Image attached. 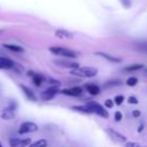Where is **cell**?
<instances>
[{
    "instance_id": "cell-1",
    "label": "cell",
    "mask_w": 147,
    "mask_h": 147,
    "mask_svg": "<svg viewBox=\"0 0 147 147\" xmlns=\"http://www.w3.org/2000/svg\"><path fill=\"white\" fill-rule=\"evenodd\" d=\"M70 74L74 75V76L91 78V77H94V76L98 74V69H96V68H93V67H83V68L78 67V68L71 69Z\"/></svg>"
},
{
    "instance_id": "cell-2",
    "label": "cell",
    "mask_w": 147,
    "mask_h": 147,
    "mask_svg": "<svg viewBox=\"0 0 147 147\" xmlns=\"http://www.w3.org/2000/svg\"><path fill=\"white\" fill-rule=\"evenodd\" d=\"M49 51L55 54V55H60V56H64V57H69V59H75L79 56V53L72 49H68V48H63V47H49Z\"/></svg>"
},
{
    "instance_id": "cell-3",
    "label": "cell",
    "mask_w": 147,
    "mask_h": 147,
    "mask_svg": "<svg viewBox=\"0 0 147 147\" xmlns=\"http://www.w3.org/2000/svg\"><path fill=\"white\" fill-rule=\"evenodd\" d=\"M86 105H87V106L92 109V111L95 113L96 115H99V116H101V117H105V118H107V117L109 116L108 110H106V108H105L103 106H101V105H99V103H96V102H94V101H88Z\"/></svg>"
},
{
    "instance_id": "cell-4",
    "label": "cell",
    "mask_w": 147,
    "mask_h": 147,
    "mask_svg": "<svg viewBox=\"0 0 147 147\" xmlns=\"http://www.w3.org/2000/svg\"><path fill=\"white\" fill-rule=\"evenodd\" d=\"M37 130H38V125H37L36 123H33V122H24V123L21 124L18 132H20L21 134H23V133L36 132Z\"/></svg>"
},
{
    "instance_id": "cell-5",
    "label": "cell",
    "mask_w": 147,
    "mask_h": 147,
    "mask_svg": "<svg viewBox=\"0 0 147 147\" xmlns=\"http://www.w3.org/2000/svg\"><path fill=\"white\" fill-rule=\"evenodd\" d=\"M30 142H31V140H30L29 138H26V139L13 138V139L9 140V145H10V147H26Z\"/></svg>"
},
{
    "instance_id": "cell-6",
    "label": "cell",
    "mask_w": 147,
    "mask_h": 147,
    "mask_svg": "<svg viewBox=\"0 0 147 147\" xmlns=\"http://www.w3.org/2000/svg\"><path fill=\"white\" fill-rule=\"evenodd\" d=\"M107 132L110 134V138L117 142H126V137L113 129H107Z\"/></svg>"
},
{
    "instance_id": "cell-7",
    "label": "cell",
    "mask_w": 147,
    "mask_h": 147,
    "mask_svg": "<svg viewBox=\"0 0 147 147\" xmlns=\"http://www.w3.org/2000/svg\"><path fill=\"white\" fill-rule=\"evenodd\" d=\"M57 92H59V91H57V88H56L55 86H54V87H49V88L45 90L44 92H41V99L45 100V101H48V100L53 99V98L56 95Z\"/></svg>"
},
{
    "instance_id": "cell-8",
    "label": "cell",
    "mask_w": 147,
    "mask_h": 147,
    "mask_svg": "<svg viewBox=\"0 0 147 147\" xmlns=\"http://www.w3.org/2000/svg\"><path fill=\"white\" fill-rule=\"evenodd\" d=\"M14 65H15V63L11 60H9L7 57H1L0 56V69H10Z\"/></svg>"
},
{
    "instance_id": "cell-9",
    "label": "cell",
    "mask_w": 147,
    "mask_h": 147,
    "mask_svg": "<svg viewBox=\"0 0 147 147\" xmlns=\"http://www.w3.org/2000/svg\"><path fill=\"white\" fill-rule=\"evenodd\" d=\"M55 36L56 37H59V38H62V39H71V38H74V34L71 33V32H69V31H67V30H62V29H59V30H56L55 31Z\"/></svg>"
},
{
    "instance_id": "cell-10",
    "label": "cell",
    "mask_w": 147,
    "mask_h": 147,
    "mask_svg": "<svg viewBox=\"0 0 147 147\" xmlns=\"http://www.w3.org/2000/svg\"><path fill=\"white\" fill-rule=\"evenodd\" d=\"M96 55H99V56H102L103 59H106V60H108V61H110V62H114V63H119L122 60L121 59H118V57H115V56H113V55H109V54H107V53H103V52H96L95 53Z\"/></svg>"
},
{
    "instance_id": "cell-11",
    "label": "cell",
    "mask_w": 147,
    "mask_h": 147,
    "mask_svg": "<svg viewBox=\"0 0 147 147\" xmlns=\"http://www.w3.org/2000/svg\"><path fill=\"white\" fill-rule=\"evenodd\" d=\"M55 63L60 67H64V68H70V69H75L78 68L79 64L77 62H69V61H55Z\"/></svg>"
},
{
    "instance_id": "cell-12",
    "label": "cell",
    "mask_w": 147,
    "mask_h": 147,
    "mask_svg": "<svg viewBox=\"0 0 147 147\" xmlns=\"http://www.w3.org/2000/svg\"><path fill=\"white\" fill-rule=\"evenodd\" d=\"M85 88L91 95H98L100 93V87L98 85H94V84H86Z\"/></svg>"
},
{
    "instance_id": "cell-13",
    "label": "cell",
    "mask_w": 147,
    "mask_h": 147,
    "mask_svg": "<svg viewBox=\"0 0 147 147\" xmlns=\"http://www.w3.org/2000/svg\"><path fill=\"white\" fill-rule=\"evenodd\" d=\"M21 88H22L23 93L25 94V96H26L29 100H31V101H36V100H37V96L34 95V93H33L29 87H26L25 85H21Z\"/></svg>"
},
{
    "instance_id": "cell-14",
    "label": "cell",
    "mask_w": 147,
    "mask_h": 147,
    "mask_svg": "<svg viewBox=\"0 0 147 147\" xmlns=\"http://www.w3.org/2000/svg\"><path fill=\"white\" fill-rule=\"evenodd\" d=\"M32 77V82H33V84L36 85V86H41V84L44 83V80H45V77L42 76V75H40V74H36V72H33V75L31 76Z\"/></svg>"
},
{
    "instance_id": "cell-15",
    "label": "cell",
    "mask_w": 147,
    "mask_h": 147,
    "mask_svg": "<svg viewBox=\"0 0 147 147\" xmlns=\"http://www.w3.org/2000/svg\"><path fill=\"white\" fill-rule=\"evenodd\" d=\"M71 109L72 110H76V111L84 113V114H92L93 113L92 109L87 105H85V106H74V107H71Z\"/></svg>"
},
{
    "instance_id": "cell-16",
    "label": "cell",
    "mask_w": 147,
    "mask_h": 147,
    "mask_svg": "<svg viewBox=\"0 0 147 147\" xmlns=\"http://www.w3.org/2000/svg\"><path fill=\"white\" fill-rule=\"evenodd\" d=\"M14 116H15V110H13V109H10V108L5 109V111H3L2 115H1V117H2L3 119H11Z\"/></svg>"
},
{
    "instance_id": "cell-17",
    "label": "cell",
    "mask_w": 147,
    "mask_h": 147,
    "mask_svg": "<svg viewBox=\"0 0 147 147\" xmlns=\"http://www.w3.org/2000/svg\"><path fill=\"white\" fill-rule=\"evenodd\" d=\"M7 49H9V51H13V52H16V53H21V52H23L24 49H23V47H21V46H18V45H11V44H5L3 45Z\"/></svg>"
},
{
    "instance_id": "cell-18",
    "label": "cell",
    "mask_w": 147,
    "mask_h": 147,
    "mask_svg": "<svg viewBox=\"0 0 147 147\" xmlns=\"http://www.w3.org/2000/svg\"><path fill=\"white\" fill-rule=\"evenodd\" d=\"M30 146L29 147H46L47 146V141L45 139H39L32 144H29Z\"/></svg>"
},
{
    "instance_id": "cell-19",
    "label": "cell",
    "mask_w": 147,
    "mask_h": 147,
    "mask_svg": "<svg viewBox=\"0 0 147 147\" xmlns=\"http://www.w3.org/2000/svg\"><path fill=\"white\" fill-rule=\"evenodd\" d=\"M144 68V64L141 63H136V64H132V65H129L126 68H124L125 71H136V70H139V69H142Z\"/></svg>"
},
{
    "instance_id": "cell-20",
    "label": "cell",
    "mask_w": 147,
    "mask_h": 147,
    "mask_svg": "<svg viewBox=\"0 0 147 147\" xmlns=\"http://www.w3.org/2000/svg\"><path fill=\"white\" fill-rule=\"evenodd\" d=\"M137 83H138V78L137 77H129L126 79V84L129 86H134V85H137Z\"/></svg>"
},
{
    "instance_id": "cell-21",
    "label": "cell",
    "mask_w": 147,
    "mask_h": 147,
    "mask_svg": "<svg viewBox=\"0 0 147 147\" xmlns=\"http://www.w3.org/2000/svg\"><path fill=\"white\" fill-rule=\"evenodd\" d=\"M71 91L74 92L75 96H77V95H80V94L83 93V87H80V86H74V87L71 88Z\"/></svg>"
},
{
    "instance_id": "cell-22",
    "label": "cell",
    "mask_w": 147,
    "mask_h": 147,
    "mask_svg": "<svg viewBox=\"0 0 147 147\" xmlns=\"http://www.w3.org/2000/svg\"><path fill=\"white\" fill-rule=\"evenodd\" d=\"M124 101V96L123 95H116L115 96V99H114V103L115 105H122V102Z\"/></svg>"
},
{
    "instance_id": "cell-23",
    "label": "cell",
    "mask_w": 147,
    "mask_h": 147,
    "mask_svg": "<svg viewBox=\"0 0 147 147\" xmlns=\"http://www.w3.org/2000/svg\"><path fill=\"white\" fill-rule=\"evenodd\" d=\"M61 93H62V94H64V95H69V96H75L74 92L71 91V88H63V90L61 91Z\"/></svg>"
},
{
    "instance_id": "cell-24",
    "label": "cell",
    "mask_w": 147,
    "mask_h": 147,
    "mask_svg": "<svg viewBox=\"0 0 147 147\" xmlns=\"http://www.w3.org/2000/svg\"><path fill=\"white\" fill-rule=\"evenodd\" d=\"M114 118H115V121L116 122H119L122 118H123V115H122V113L121 111H115V115H114Z\"/></svg>"
},
{
    "instance_id": "cell-25",
    "label": "cell",
    "mask_w": 147,
    "mask_h": 147,
    "mask_svg": "<svg viewBox=\"0 0 147 147\" xmlns=\"http://www.w3.org/2000/svg\"><path fill=\"white\" fill-rule=\"evenodd\" d=\"M113 106H114V100L107 99V100L105 101V107H106V108H111Z\"/></svg>"
},
{
    "instance_id": "cell-26",
    "label": "cell",
    "mask_w": 147,
    "mask_h": 147,
    "mask_svg": "<svg viewBox=\"0 0 147 147\" xmlns=\"http://www.w3.org/2000/svg\"><path fill=\"white\" fill-rule=\"evenodd\" d=\"M127 101H129V103H131V105H137V103L139 102L136 96H129V98H127Z\"/></svg>"
},
{
    "instance_id": "cell-27",
    "label": "cell",
    "mask_w": 147,
    "mask_h": 147,
    "mask_svg": "<svg viewBox=\"0 0 147 147\" xmlns=\"http://www.w3.org/2000/svg\"><path fill=\"white\" fill-rule=\"evenodd\" d=\"M125 147H141L139 144H137V142H132V141H129V142H126L125 144Z\"/></svg>"
},
{
    "instance_id": "cell-28",
    "label": "cell",
    "mask_w": 147,
    "mask_h": 147,
    "mask_svg": "<svg viewBox=\"0 0 147 147\" xmlns=\"http://www.w3.org/2000/svg\"><path fill=\"white\" fill-rule=\"evenodd\" d=\"M117 85H121V82H118V80H116V82H108L105 86H117Z\"/></svg>"
},
{
    "instance_id": "cell-29",
    "label": "cell",
    "mask_w": 147,
    "mask_h": 147,
    "mask_svg": "<svg viewBox=\"0 0 147 147\" xmlns=\"http://www.w3.org/2000/svg\"><path fill=\"white\" fill-rule=\"evenodd\" d=\"M132 116L133 117H139L140 116V111L139 110H133L132 111Z\"/></svg>"
},
{
    "instance_id": "cell-30",
    "label": "cell",
    "mask_w": 147,
    "mask_h": 147,
    "mask_svg": "<svg viewBox=\"0 0 147 147\" xmlns=\"http://www.w3.org/2000/svg\"><path fill=\"white\" fill-rule=\"evenodd\" d=\"M49 82L52 84H55V85H60V82L59 80H54V79H49Z\"/></svg>"
},
{
    "instance_id": "cell-31",
    "label": "cell",
    "mask_w": 147,
    "mask_h": 147,
    "mask_svg": "<svg viewBox=\"0 0 147 147\" xmlns=\"http://www.w3.org/2000/svg\"><path fill=\"white\" fill-rule=\"evenodd\" d=\"M142 130H144V125H142V124H141V125H140V126H139V127H138V129H137V131H138V132H141V131H142Z\"/></svg>"
},
{
    "instance_id": "cell-32",
    "label": "cell",
    "mask_w": 147,
    "mask_h": 147,
    "mask_svg": "<svg viewBox=\"0 0 147 147\" xmlns=\"http://www.w3.org/2000/svg\"><path fill=\"white\" fill-rule=\"evenodd\" d=\"M0 147H2V145H1V142H0Z\"/></svg>"
},
{
    "instance_id": "cell-33",
    "label": "cell",
    "mask_w": 147,
    "mask_h": 147,
    "mask_svg": "<svg viewBox=\"0 0 147 147\" xmlns=\"http://www.w3.org/2000/svg\"><path fill=\"white\" fill-rule=\"evenodd\" d=\"M0 32H1V30H0Z\"/></svg>"
}]
</instances>
